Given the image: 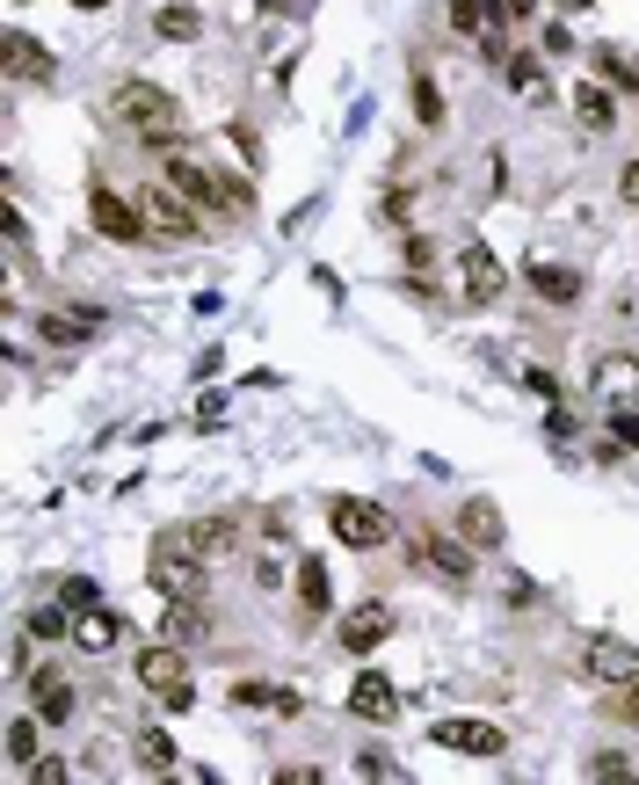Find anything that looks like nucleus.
<instances>
[{"label": "nucleus", "mask_w": 639, "mask_h": 785, "mask_svg": "<svg viewBox=\"0 0 639 785\" xmlns=\"http://www.w3.org/2000/svg\"><path fill=\"white\" fill-rule=\"evenodd\" d=\"M450 22L480 44V52L501 59V22H509V0H450Z\"/></svg>", "instance_id": "obj_11"}, {"label": "nucleus", "mask_w": 639, "mask_h": 785, "mask_svg": "<svg viewBox=\"0 0 639 785\" xmlns=\"http://www.w3.org/2000/svg\"><path fill=\"white\" fill-rule=\"evenodd\" d=\"M582 669H588L596 683H632V677H639V647L618 640V633H596V640H588V655H582Z\"/></svg>", "instance_id": "obj_9"}, {"label": "nucleus", "mask_w": 639, "mask_h": 785, "mask_svg": "<svg viewBox=\"0 0 639 785\" xmlns=\"http://www.w3.org/2000/svg\"><path fill=\"white\" fill-rule=\"evenodd\" d=\"M415 117L429 131H444V87H436V73H415Z\"/></svg>", "instance_id": "obj_28"}, {"label": "nucleus", "mask_w": 639, "mask_h": 785, "mask_svg": "<svg viewBox=\"0 0 639 785\" xmlns=\"http://www.w3.org/2000/svg\"><path fill=\"white\" fill-rule=\"evenodd\" d=\"M349 713H356V720H371V728H379V720H400V691H393V677L363 669V677L349 683Z\"/></svg>", "instance_id": "obj_14"}, {"label": "nucleus", "mask_w": 639, "mask_h": 785, "mask_svg": "<svg viewBox=\"0 0 639 785\" xmlns=\"http://www.w3.org/2000/svg\"><path fill=\"white\" fill-rule=\"evenodd\" d=\"M400 633V611L393 604H356V611H342V655H371V647H385Z\"/></svg>", "instance_id": "obj_7"}, {"label": "nucleus", "mask_w": 639, "mask_h": 785, "mask_svg": "<svg viewBox=\"0 0 639 785\" xmlns=\"http://www.w3.org/2000/svg\"><path fill=\"white\" fill-rule=\"evenodd\" d=\"M30 691H36V713L52 720V728H58V720H73V683L58 677L52 662H36V669H30Z\"/></svg>", "instance_id": "obj_19"}, {"label": "nucleus", "mask_w": 639, "mask_h": 785, "mask_svg": "<svg viewBox=\"0 0 639 785\" xmlns=\"http://www.w3.org/2000/svg\"><path fill=\"white\" fill-rule=\"evenodd\" d=\"M196 422H204V429H219V422H225V401H219V393H204V401H196Z\"/></svg>", "instance_id": "obj_39"}, {"label": "nucleus", "mask_w": 639, "mask_h": 785, "mask_svg": "<svg viewBox=\"0 0 639 785\" xmlns=\"http://www.w3.org/2000/svg\"><path fill=\"white\" fill-rule=\"evenodd\" d=\"M618 197L639 211V160H625V168H618Z\"/></svg>", "instance_id": "obj_38"}, {"label": "nucleus", "mask_w": 639, "mask_h": 785, "mask_svg": "<svg viewBox=\"0 0 639 785\" xmlns=\"http://www.w3.org/2000/svg\"><path fill=\"white\" fill-rule=\"evenodd\" d=\"M109 124H117V131H131V139H146V146H168V131H174V95H168V87H153V81H124L117 95H109Z\"/></svg>", "instance_id": "obj_2"}, {"label": "nucleus", "mask_w": 639, "mask_h": 785, "mask_svg": "<svg viewBox=\"0 0 639 785\" xmlns=\"http://www.w3.org/2000/svg\"><path fill=\"white\" fill-rule=\"evenodd\" d=\"M328 604H334V590H328V560L306 553V560H298V611H306V618H320Z\"/></svg>", "instance_id": "obj_20"}, {"label": "nucleus", "mask_w": 639, "mask_h": 785, "mask_svg": "<svg viewBox=\"0 0 639 785\" xmlns=\"http://www.w3.org/2000/svg\"><path fill=\"white\" fill-rule=\"evenodd\" d=\"M87 219H95V233H109V241H117V247L146 241V226H153V219H139V211L124 204L117 190H95V197H87Z\"/></svg>", "instance_id": "obj_10"}, {"label": "nucleus", "mask_w": 639, "mask_h": 785, "mask_svg": "<svg viewBox=\"0 0 639 785\" xmlns=\"http://www.w3.org/2000/svg\"><path fill=\"white\" fill-rule=\"evenodd\" d=\"M610 720L639 728V677H632V683H618V698H610Z\"/></svg>", "instance_id": "obj_32"}, {"label": "nucleus", "mask_w": 639, "mask_h": 785, "mask_svg": "<svg viewBox=\"0 0 639 785\" xmlns=\"http://www.w3.org/2000/svg\"><path fill=\"white\" fill-rule=\"evenodd\" d=\"M146 575H153L160 596H204V553L182 531H160L153 553H146Z\"/></svg>", "instance_id": "obj_3"}, {"label": "nucleus", "mask_w": 639, "mask_h": 785, "mask_svg": "<svg viewBox=\"0 0 639 785\" xmlns=\"http://www.w3.org/2000/svg\"><path fill=\"white\" fill-rule=\"evenodd\" d=\"M182 539L196 545L204 560H219V553H233V517H204V523H182Z\"/></svg>", "instance_id": "obj_23"}, {"label": "nucleus", "mask_w": 639, "mask_h": 785, "mask_svg": "<svg viewBox=\"0 0 639 785\" xmlns=\"http://www.w3.org/2000/svg\"><path fill=\"white\" fill-rule=\"evenodd\" d=\"M531 8H537V0H509V15H531Z\"/></svg>", "instance_id": "obj_41"}, {"label": "nucleus", "mask_w": 639, "mask_h": 785, "mask_svg": "<svg viewBox=\"0 0 639 785\" xmlns=\"http://www.w3.org/2000/svg\"><path fill=\"white\" fill-rule=\"evenodd\" d=\"M66 611H73L66 596H58V604H36L30 611V640H58V633H66Z\"/></svg>", "instance_id": "obj_30"}, {"label": "nucleus", "mask_w": 639, "mask_h": 785, "mask_svg": "<svg viewBox=\"0 0 639 785\" xmlns=\"http://www.w3.org/2000/svg\"><path fill=\"white\" fill-rule=\"evenodd\" d=\"M501 284H509V269H501L494 247H458V306H494Z\"/></svg>", "instance_id": "obj_5"}, {"label": "nucleus", "mask_w": 639, "mask_h": 785, "mask_svg": "<svg viewBox=\"0 0 639 785\" xmlns=\"http://www.w3.org/2000/svg\"><path fill=\"white\" fill-rule=\"evenodd\" d=\"M36 720H44V713H36ZM36 720H30V713L8 720V764H15V771H30V764H36Z\"/></svg>", "instance_id": "obj_26"}, {"label": "nucleus", "mask_w": 639, "mask_h": 785, "mask_svg": "<svg viewBox=\"0 0 639 785\" xmlns=\"http://www.w3.org/2000/svg\"><path fill=\"white\" fill-rule=\"evenodd\" d=\"M436 750H458V756H501L509 750V734L494 720H436Z\"/></svg>", "instance_id": "obj_8"}, {"label": "nucleus", "mask_w": 639, "mask_h": 785, "mask_svg": "<svg viewBox=\"0 0 639 785\" xmlns=\"http://www.w3.org/2000/svg\"><path fill=\"white\" fill-rule=\"evenodd\" d=\"M168 182L190 197V204H204V211H247L255 204L241 174H219L204 153H190V146H168Z\"/></svg>", "instance_id": "obj_1"}, {"label": "nucleus", "mask_w": 639, "mask_h": 785, "mask_svg": "<svg viewBox=\"0 0 639 785\" xmlns=\"http://www.w3.org/2000/svg\"><path fill=\"white\" fill-rule=\"evenodd\" d=\"M73 8H109V0H73Z\"/></svg>", "instance_id": "obj_42"}, {"label": "nucleus", "mask_w": 639, "mask_h": 785, "mask_svg": "<svg viewBox=\"0 0 639 785\" xmlns=\"http://www.w3.org/2000/svg\"><path fill=\"white\" fill-rule=\"evenodd\" d=\"M610 436H618V444H632V452H639V407H610Z\"/></svg>", "instance_id": "obj_34"}, {"label": "nucleus", "mask_w": 639, "mask_h": 785, "mask_svg": "<svg viewBox=\"0 0 639 785\" xmlns=\"http://www.w3.org/2000/svg\"><path fill=\"white\" fill-rule=\"evenodd\" d=\"M30 778H36V785H58V778H73V771L58 764V756H36V764H30Z\"/></svg>", "instance_id": "obj_36"}, {"label": "nucleus", "mask_w": 639, "mask_h": 785, "mask_svg": "<svg viewBox=\"0 0 639 785\" xmlns=\"http://www.w3.org/2000/svg\"><path fill=\"white\" fill-rule=\"evenodd\" d=\"M146 219H153V233H168V241H196V211H190V197L174 190V182L146 190Z\"/></svg>", "instance_id": "obj_13"}, {"label": "nucleus", "mask_w": 639, "mask_h": 785, "mask_svg": "<svg viewBox=\"0 0 639 785\" xmlns=\"http://www.w3.org/2000/svg\"><path fill=\"white\" fill-rule=\"evenodd\" d=\"M139 764L146 771H174V734L168 728H146L139 734Z\"/></svg>", "instance_id": "obj_29"}, {"label": "nucleus", "mask_w": 639, "mask_h": 785, "mask_svg": "<svg viewBox=\"0 0 639 785\" xmlns=\"http://www.w3.org/2000/svg\"><path fill=\"white\" fill-rule=\"evenodd\" d=\"M58 596H66V604L81 611V604H95V582H81V575H73V582H66V590H58Z\"/></svg>", "instance_id": "obj_40"}, {"label": "nucleus", "mask_w": 639, "mask_h": 785, "mask_svg": "<svg viewBox=\"0 0 639 785\" xmlns=\"http://www.w3.org/2000/svg\"><path fill=\"white\" fill-rule=\"evenodd\" d=\"M73 640H81L87 655H109V647L124 640V618L103 604V596H95V604H81V611H73Z\"/></svg>", "instance_id": "obj_15"}, {"label": "nucleus", "mask_w": 639, "mask_h": 785, "mask_svg": "<svg viewBox=\"0 0 639 785\" xmlns=\"http://www.w3.org/2000/svg\"><path fill=\"white\" fill-rule=\"evenodd\" d=\"M407 545H415V560L429 567L436 582H450V590H466V582H472V545L444 539V531H415Z\"/></svg>", "instance_id": "obj_6"}, {"label": "nucleus", "mask_w": 639, "mask_h": 785, "mask_svg": "<svg viewBox=\"0 0 639 785\" xmlns=\"http://www.w3.org/2000/svg\"><path fill=\"white\" fill-rule=\"evenodd\" d=\"M458 539H466L472 553H501L509 523H501V509L487 502V495H466V502H458Z\"/></svg>", "instance_id": "obj_12"}, {"label": "nucleus", "mask_w": 639, "mask_h": 785, "mask_svg": "<svg viewBox=\"0 0 639 785\" xmlns=\"http://www.w3.org/2000/svg\"><path fill=\"white\" fill-rule=\"evenodd\" d=\"M429 262H436V241H429V233H415V241H407V269H415V277H422Z\"/></svg>", "instance_id": "obj_35"}, {"label": "nucleus", "mask_w": 639, "mask_h": 785, "mask_svg": "<svg viewBox=\"0 0 639 785\" xmlns=\"http://www.w3.org/2000/svg\"><path fill=\"white\" fill-rule=\"evenodd\" d=\"M320 778H328L320 764H291V771H277V785H320Z\"/></svg>", "instance_id": "obj_37"}, {"label": "nucleus", "mask_w": 639, "mask_h": 785, "mask_svg": "<svg viewBox=\"0 0 639 785\" xmlns=\"http://www.w3.org/2000/svg\"><path fill=\"white\" fill-rule=\"evenodd\" d=\"M574 109H582V124H588V131H618V103H610V95H604L596 81H582V87H574Z\"/></svg>", "instance_id": "obj_22"}, {"label": "nucleus", "mask_w": 639, "mask_h": 785, "mask_svg": "<svg viewBox=\"0 0 639 785\" xmlns=\"http://www.w3.org/2000/svg\"><path fill=\"white\" fill-rule=\"evenodd\" d=\"M0 52H8V73H15V81H52V52H44V44H36L30 30H8V44H0Z\"/></svg>", "instance_id": "obj_18"}, {"label": "nucleus", "mask_w": 639, "mask_h": 785, "mask_svg": "<svg viewBox=\"0 0 639 785\" xmlns=\"http://www.w3.org/2000/svg\"><path fill=\"white\" fill-rule=\"evenodd\" d=\"M509 87H523V103H553V81H545V73H537V59H509Z\"/></svg>", "instance_id": "obj_24"}, {"label": "nucleus", "mask_w": 639, "mask_h": 785, "mask_svg": "<svg viewBox=\"0 0 639 785\" xmlns=\"http://www.w3.org/2000/svg\"><path fill=\"white\" fill-rule=\"evenodd\" d=\"M139 683H146V691H160V698H168L174 683H190V655H174V640L146 647V655H139Z\"/></svg>", "instance_id": "obj_16"}, {"label": "nucleus", "mask_w": 639, "mask_h": 785, "mask_svg": "<svg viewBox=\"0 0 639 785\" xmlns=\"http://www.w3.org/2000/svg\"><path fill=\"white\" fill-rule=\"evenodd\" d=\"M233 698H241V706H277L284 720L298 713V691H277V683H233Z\"/></svg>", "instance_id": "obj_27"}, {"label": "nucleus", "mask_w": 639, "mask_h": 785, "mask_svg": "<svg viewBox=\"0 0 639 785\" xmlns=\"http://www.w3.org/2000/svg\"><path fill=\"white\" fill-rule=\"evenodd\" d=\"M153 30H160V36H174V44H196V36H204V15H196V8H160Z\"/></svg>", "instance_id": "obj_25"}, {"label": "nucleus", "mask_w": 639, "mask_h": 785, "mask_svg": "<svg viewBox=\"0 0 639 785\" xmlns=\"http://www.w3.org/2000/svg\"><path fill=\"white\" fill-rule=\"evenodd\" d=\"M588 778H596V785H625V778H632V764H625V756H596Z\"/></svg>", "instance_id": "obj_33"}, {"label": "nucleus", "mask_w": 639, "mask_h": 785, "mask_svg": "<svg viewBox=\"0 0 639 785\" xmlns=\"http://www.w3.org/2000/svg\"><path fill=\"white\" fill-rule=\"evenodd\" d=\"M596 73H604L610 87H632V95H639V59H625V52H596Z\"/></svg>", "instance_id": "obj_31"}, {"label": "nucleus", "mask_w": 639, "mask_h": 785, "mask_svg": "<svg viewBox=\"0 0 639 785\" xmlns=\"http://www.w3.org/2000/svg\"><path fill=\"white\" fill-rule=\"evenodd\" d=\"M523 277H531L537 298H553V306H574V298H582V277H574V269H560V262H531Z\"/></svg>", "instance_id": "obj_21"}, {"label": "nucleus", "mask_w": 639, "mask_h": 785, "mask_svg": "<svg viewBox=\"0 0 639 785\" xmlns=\"http://www.w3.org/2000/svg\"><path fill=\"white\" fill-rule=\"evenodd\" d=\"M36 335H44L52 349H81V342L103 335V314H95V306H87V314H44V320H36Z\"/></svg>", "instance_id": "obj_17"}, {"label": "nucleus", "mask_w": 639, "mask_h": 785, "mask_svg": "<svg viewBox=\"0 0 639 785\" xmlns=\"http://www.w3.org/2000/svg\"><path fill=\"white\" fill-rule=\"evenodd\" d=\"M328 531L349 545V553H379V545L393 539V517H385L379 502H363V495H334V502H328Z\"/></svg>", "instance_id": "obj_4"}]
</instances>
